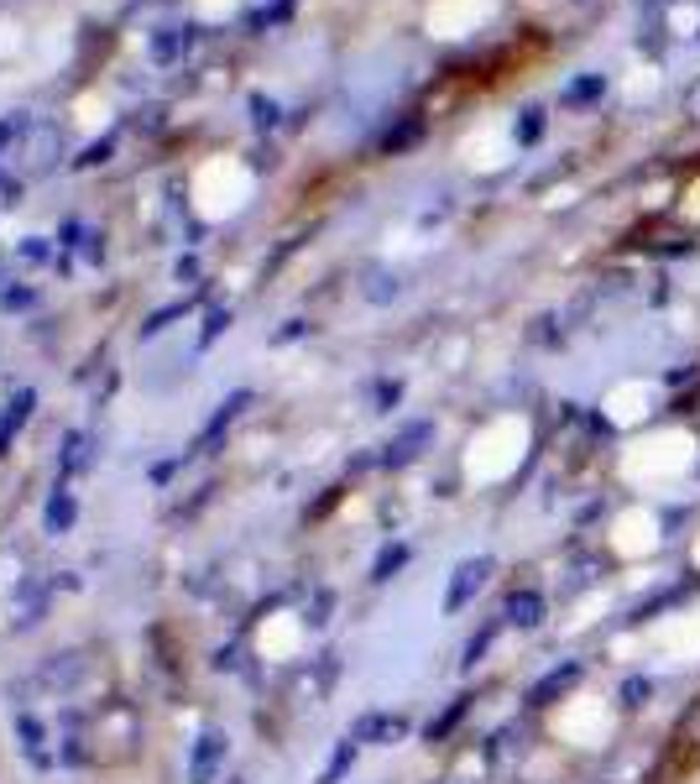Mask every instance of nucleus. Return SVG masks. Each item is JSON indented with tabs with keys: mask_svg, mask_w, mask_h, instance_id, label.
I'll return each instance as SVG.
<instances>
[{
	"mask_svg": "<svg viewBox=\"0 0 700 784\" xmlns=\"http://www.w3.org/2000/svg\"><path fill=\"white\" fill-rule=\"evenodd\" d=\"M544 136V110H523V121H518V142H539Z\"/></svg>",
	"mask_w": 700,
	"mask_h": 784,
	"instance_id": "412c9836",
	"label": "nucleus"
},
{
	"mask_svg": "<svg viewBox=\"0 0 700 784\" xmlns=\"http://www.w3.org/2000/svg\"><path fill=\"white\" fill-rule=\"evenodd\" d=\"M544 612H549V602H544V591H512L507 596V607H502V622L507 628H539L544 622Z\"/></svg>",
	"mask_w": 700,
	"mask_h": 784,
	"instance_id": "39448f33",
	"label": "nucleus"
},
{
	"mask_svg": "<svg viewBox=\"0 0 700 784\" xmlns=\"http://www.w3.org/2000/svg\"><path fill=\"white\" fill-rule=\"evenodd\" d=\"M74 518H79V507H74V492H53L48 497V513H42V523H48V534H68L74 528Z\"/></svg>",
	"mask_w": 700,
	"mask_h": 784,
	"instance_id": "9d476101",
	"label": "nucleus"
},
{
	"mask_svg": "<svg viewBox=\"0 0 700 784\" xmlns=\"http://www.w3.org/2000/svg\"><path fill=\"white\" fill-rule=\"evenodd\" d=\"M89 450H95V440H89V434H68V440H63V476L89 471Z\"/></svg>",
	"mask_w": 700,
	"mask_h": 784,
	"instance_id": "ddd939ff",
	"label": "nucleus"
},
{
	"mask_svg": "<svg viewBox=\"0 0 700 784\" xmlns=\"http://www.w3.org/2000/svg\"><path fill=\"white\" fill-rule=\"evenodd\" d=\"M398 293H403V288H398V278H392V272H382V267L366 272V298H371V304H392Z\"/></svg>",
	"mask_w": 700,
	"mask_h": 784,
	"instance_id": "2eb2a0df",
	"label": "nucleus"
},
{
	"mask_svg": "<svg viewBox=\"0 0 700 784\" xmlns=\"http://www.w3.org/2000/svg\"><path fill=\"white\" fill-rule=\"evenodd\" d=\"M225 758H230V737L225 732H199V743L189 753V784H215L225 774Z\"/></svg>",
	"mask_w": 700,
	"mask_h": 784,
	"instance_id": "20e7f679",
	"label": "nucleus"
},
{
	"mask_svg": "<svg viewBox=\"0 0 700 784\" xmlns=\"http://www.w3.org/2000/svg\"><path fill=\"white\" fill-rule=\"evenodd\" d=\"M16 732H21V748H27L32 764L48 769L53 758H48V748H42V743H48V737H42V722H37V717H16Z\"/></svg>",
	"mask_w": 700,
	"mask_h": 784,
	"instance_id": "f8f14e48",
	"label": "nucleus"
},
{
	"mask_svg": "<svg viewBox=\"0 0 700 784\" xmlns=\"http://www.w3.org/2000/svg\"><path fill=\"white\" fill-rule=\"evenodd\" d=\"M356 748H361V743H350V737H345V743L335 748V758H330V769H324V779H319V784H340V774H345L350 764H356Z\"/></svg>",
	"mask_w": 700,
	"mask_h": 784,
	"instance_id": "f3484780",
	"label": "nucleus"
},
{
	"mask_svg": "<svg viewBox=\"0 0 700 784\" xmlns=\"http://www.w3.org/2000/svg\"><path fill=\"white\" fill-rule=\"evenodd\" d=\"M330 607H335V596H330V591H319V602H314V617H309L314 628H324V622H330Z\"/></svg>",
	"mask_w": 700,
	"mask_h": 784,
	"instance_id": "5701e85b",
	"label": "nucleus"
},
{
	"mask_svg": "<svg viewBox=\"0 0 700 784\" xmlns=\"http://www.w3.org/2000/svg\"><path fill=\"white\" fill-rule=\"evenodd\" d=\"M225 325H230V314H225V309H215V314H209V325H204V345L215 340V335H220Z\"/></svg>",
	"mask_w": 700,
	"mask_h": 784,
	"instance_id": "b1692460",
	"label": "nucleus"
},
{
	"mask_svg": "<svg viewBox=\"0 0 700 784\" xmlns=\"http://www.w3.org/2000/svg\"><path fill=\"white\" fill-rule=\"evenodd\" d=\"M580 675H586V670H580V659H565V664H559V670H549L539 685L528 690V706H549L554 696H565L570 685H580Z\"/></svg>",
	"mask_w": 700,
	"mask_h": 784,
	"instance_id": "6e6552de",
	"label": "nucleus"
},
{
	"mask_svg": "<svg viewBox=\"0 0 700 784\" xmlns=\"http://www.w3.org/2000/svg\"><path fill=\"white\" fill-rule=\"evenodd\" d=\"M189 42H194L189 27H168V32H157V37H152V58H157V63H173V58L189 53Z\"/></svg>",
	"mask_w": 700,
	"mask_h": 784,
	"instance_id": "9b49d317",
	"label": "nucleus"
},
{
	"mask_svg": "<svg viewBox=\"0 0 700 784\" xmlns=\"http://www.w3.org/2000/svg\"><path fill=\"white\" fill-rule=\"evenodd\" d=\"M398 398H403V387H398V382H382V387H377V403H382V408H392Z\"/></svg>",
	"mask_w": 700,
	"mask_h": 784,
	"instance_id": "393cba45",
	"label": "nucleus"
},
{
	"mask_svg": "<svg viewBox=\"0 0 700 784\" xmlns=\"http://www.w3.org/2000/svg\"><path fill=\"white\" fill-rule=\"evenodd\" d=\"M429 440H434V424H424V419H418V424H408V429L398 434V440L387 445L382 466H413V460L424 455V445H429Z\"/></svg>",
	"mask_w": 700,
	"mask_h": 784,
	"instance_id": "423d86ee",
	"label": "nucleus"
},
{
	"mask_svg": "<svg viewBox=\"0 0 700 784\" xmlns=\"http://www.w3.org/2000/svg\"><path fill=\"white\" fill-rule=\"evenodd\" d=\"M105 157H110V142H100V147H89V152H84V163H105Z\"/></svg>",
	"mask_w": 700,
	"mask_h": 784,
	"instance_id": "a878e982",
	"label": "nucleus"
},
{
	"mask_svg": "<svg viewBox=\"0 0 700 784\" xmlns=\"http://www.w3.org/2000/svg\"><path fill=\"white\" fill-rule=\"evenodd\" d=\"M492 555H476V560H460L455 575H450V591H445V612H465L476 602V596L486 591V581H492Z\"/></svg>",
	"mask_w": 700,
	"mask_h": 784,
	"instance_id": "7ed1b4c3",
	"label": "nucleus"
},
{
	"mask_svg": "<svg viewBox=\"0 0 700 784\" xmlns=\"http://www.w3.org/2000/svg\"><path fill=\"white\" fill-rule=\"evenodd\" d=\"M241 408H251V392H236V398H230V403H220V413H215V419L204 424V434H199V445H194V455H209V450H215V445L225 440V429H230V424L241 419Z\"/></svg>",
	"mask_w": 700,
	"mask_h": 784,
	"instance_id": "0eeeda50",
	"label": "nucleus"
},
{
	"mask_svg": "<svg viewBox=\"0 0 700 784\" xmlns=\"http://www.w3.org/2000/svg\"><path fill=\"white\" fill-rule=\"evenodd\" d=\"M465 706H471V701L460 696V701H455V706L445 711V717H439V722H429V743H439V737H445V732H450V727H455V722L465 717Z\"/></svg>",
	"mask_w": 700,
	"mask_h": 784,
	"instance_id": "aec40b11",
	"label": "nucleus"
},
{
	"mask_svg": "<svg viewBox=\"0 0 700 784\" xmlns=\"http://www.w3.org/2000/svg\"><path fill=\"white\" fill-rule=\"evenodd\" d=\"M601 89H606V79L601 74H586V79H575L565 89V105H591V100H601Z\"/></svg>",
	"mask_w": 700,
	"mask_h": 784,
	"instance_id": "dca6fc26",
	"label": "nucleus"
},
{
	"mask_svg": "<svg viewBox=\"0 0 700 784\" xmlns=\"http://www.w3.org/2000/svg\"><path fill=\"white\" fill-rule=\"evenodd\" d=\"M251 110H256V126H277V105H272V100L256 95V100H251Z\"/></svg>",
	"mask_w": 700,
	"mask_h": 784,
	"instance_id": "4be33fe9",
	"label": "nucleus"
},
{
	"mask_svg": "<svg viewBox=\"0 0 700 784\" xmlns=\"http://www.w3.org/2000/svg\"><path fill=\"white\" fill-rule=\"evenodd\" d=\"M648 696H653V680H648V675H633V680L622 685V706H633V711L648 706Z\"/></svg>",
	"mask_w": 700,
	"mask_h": 784,
	"instance_id": "6ab92c4d",
	"label": "nucleus"
},
{
	"mask_svg": "<svg viewBox=\"0 0 700 784\" xmlns=\"http://www.w3.org/2000/svg\"><path fill=\"white\" fill-rule=\"evenodd\" d=\"M32 403H37V392L32 387H21L16 398H11V408H6V419H0V455H6V445H11V434L32 419Z\"/></svg>",
	"mask_w": 700,
	"mask_h": 784,
	"instance_id": "1a4fd4ad",
	"label": "nucleus"
},
{
	"mask_svg": "<svg viewBox=\"0 0 700 784\" xmlns=\"http://www.w3.org/2000/svg\"><path fill=\"white\" fill-rule=\"evenodd\" d=\"M408 717L403 711H366V717L350 722V743H361V748H392V743H403L408 737Z\"/></svg>",
	"mask_w": 700,
	"mask_h": 784,
	"instance_id": "f03ea898",
	"label": "nucleus"
},
{
	"mask_svg": "<svg viewBox=\"0 0 700 784\" xmlns=\"http://www.w3.org/2000/svg\"><path fill=\"white\" fill-rule=\"evenodd\" d=\"M6 157H11V178H42L63 157V131L48 121H27Z\"/></svg>",
	"mask_w": 700,
	"mask_h": 784,
	"instance_id": "f257e3e1",
	"label": "nucleus"
},
{
	"mask_svg": "<svg viewBox=\"0 0 700 784\" xmlns=\"http://www.w3.org/2000/svg\"><path fill=\"white\" fill-rule=\"evenodd\" d=\"M408 555H413L408 544H387L382 555H377V565H371V581H377V586H382V581H392V575H398V570L408 565Z\"/></svg>",
	"mask_w": 700,
	"mask_h": 784,
	"instance_id": "4468645a",
	"label": "nucleus"
},
{
	"mask_svg": "<svg viewBox=\"0 0 700 784\" xmlns=\"http://www.w3.org/2000/svg\"><path fill=\"white\" fill-rule=\"evenodd\" d=\"M492 643H497V628H481L471 643H465V659H460V664H465V670H476V664L486 659V649H492Z\"/></svg>",
	"mask_w": 700,
	"mask_h": 784,
	"instance_id": "a211bd4d",
	"label": "nucleus"
}]
</instances>
